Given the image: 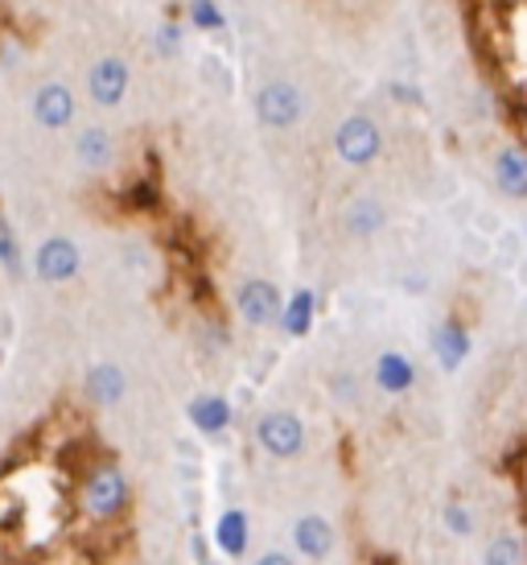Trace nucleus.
Listing matches in <instances>:
<instances>
[{
	"label": "nucleus",
	"mask_w": 527,
	"mask_h": 565,
	"mask_svg": "<svg viewBox=\"0 0 527 565\" xmlns=\"http://www.w3.org/2000/svg\"><path fill=\"white\" fill-rule=\"evenodd\" d=\"M495 182L503 194L527 199V153L524 149H503L495 158Z\"/></svg>",
	"instance_id": "a211bd4d"
},
{
	"label": "nucleus",
	"mask_w": 527,
	"mask_h": 565,
	"mask_svg": "<svg viewBox=\"0 0 527 565\" xmlns=\"http://www.w3.org/2000/svg\"><path fill=\"white\" fill-rule=\"evenodd\" d=\"M83 393H87V401L99 408L120 405V401L128 396V372L120 367V363H95L92 372L83 376Z\"/></svg>",
	"instance_id": "1a4fd4ad"
},
{
	"label": "nucleus",
	"mask_w": 527,
	"mask_h": 565,
	"mask_svg": "<svg viewBox=\"0 0 527 565\" xmlns=\"http://www.w3.org/2000/svg\"><path fill=\"white\" fill-rule=\"evenodd\" d=\"M433 355L445 372H458L465 363V355H470V330L462 322H441L433 334Z\"/></svg>",
	"instance_id": "dca6fc26"
},
{
	"label": "nucleus",
	"mask_w": 527,
	"mask_h": 565,
	"mask_svg": "<svg viewBox=\"0 0 527 565\" xmlns=\"http://www.w3.org/2000/svg\"><path fill=\"white\" fill-rule=\"evenodd\" d=\"M260 562H264V565H289V553H280V550H272V553H264Z\"/></svg>",
	"instance_id": "b1692460"
},
{
	"label": "nucleus",
	"mask_w": 527,
	"mask_h": 565,
	"mask_svg": "<svg viewBox=\"0 0 527 565\" xmlns=\"http://www.w3.org/2000/svg\"><path fill=\"white\" fill-rule=\"evenodd\" d=\"M445 529H450L453 536H470L474 533V516H470L458 500H450L445 503Z\"/></svg>",
	"instance_id": "4be33fe9"
},
{
	"label": "nucleus",
	"mask_w": 527,
	"mask_h": 565,
	"mask_svg": "<svg viewBox=\"0 0 527 565\" xmlns=\"http://www.w3.org/2000/svg\"><path fill=\"white\" fill-rule=\"evenodd\" d=\"M256 446L277 462H289L305 450V422L289 408H272L256 422Z\"/></svg>",
	"instance_id": "20e7f679"
},
{
	"label": "nucleus",
	"mask_w": 527,
	"mask_h": 565,
	"mask_svg": "<svg viewBox=\"0 0 527 565\" xmlns=\"http://www.w3.org/2000/svg\"><path fill=\"white\" fill-rule=\"evenodd\" d=\"M375 384H379V393L388 396H404L412 393V384H417V363L400 355V351H384L379 360H375Z\"/></svg>",
	"instance_id": "f8f14e48"
},
{
	"label": "nucleus",
	"mask_w": 527,
	"mask_h": 565,
	"mask_svg": "<svg viewBox=\"0 0 527 565\" xmlns=\"http://www.w3.org/2000/svg\"><path fill=\"white\" fill-rule=\"evenodd\" d=\"M186 417H190V425H194L198 434H206V438H218V434H227V429H232L235 408H232V401H227V396L202 393L186 405Z\"/></svg>",
	"instance_id": "9d476101"
},
{
	"label": "nucleus",
	"mask_w": 527,
	"mask_h": 565,
	"mask_svg": "<svg viewBox=\"0 0 527 565\" xmlns=\"http://www.w3.org/2000/svg\"><path fill=\"white\" fill-rule=\"evenodd\" d=\"M186 17H190V25H194L198 33L227 30V13L218 9V0H190V4H186Z\"/></svg>",
	"instance_id": "aec40b11"
},
{
	"label": "nucleus",
	"mask_w": 527,
	"mask_h": 565,
	"mask_svg": "<svg viewBox=\"0 0 527 565\" xmlns=\"http://www.w3.org/2000/svg\"><path fill=\"white\" fill-rule=\"evenodd\" d=\"M313 315H318V298L313 289H297L293 298H284V310H280V330L289 339H305L313 330Z\"/></svg>",
	"instance_id": "f3484780"
},
{
	"label": "nucleus",
	"mask_w": 527,
	"mask_h": 565,
	"mask_svg": "<svg viewBox=\"0 0 527 565\" xmlns=\"http://www.w3.org/2000/svg\"><path fill=\"white\" fill-rule=\"evenodd\" d=\"M524 557H527L524 541H519V536H512V533H503L495 545L486 550V562H491V565H515V562H524Z\"/></svg>",
	"instance_id": "412c9836"
},
{
	"label": "nucleus",
	"mask_w": 527,
	"mask_h": 565,
	"mask_svg": "<svg viewBox=\"0 0 527 565\" xmlns=\"http://www.w3.org/2000/svg\"><path fill=\"white\" fill-rule=\"evenodd\" d=\"M0 268L9 273V281H25L30 273V260H25V248H21V236L13 232V223L0 215Z\"/></svg>",
	"instance_id": "6ab92c4d"
},
{
	"label": "nucleus",
	"mask_w": 527,
	"mask_h": 565,
	"mask_svg": "<svg viewBox=\"0 0 527 565\" xmlns=\"http://www.w3.org/2000/svg\"><path fill=\"white\" fill-rule=\"evenodd\" d=\"M78 268H83V252L71 236H46L33 252V277L46 285L75 281Z\"/></svg>",
	"instance_id": "39448f33"
},
{
	"label": "nucleus",
	"mask_w": 527,
	"mask_h": 565,
	"mask_svg": "<svg viewBox=\"0 0 527 565\" xmlns=\"http://www.w3.org/2000/svg\"><path fill=\"white\" fill-rule=\"evenodd\" d=\"M293 545L301 557H310V562H322L334 553V524L326 516H297L293 520Z\"/></svg>",
	"instance_id": "9b49d317"
},
{
	"label": "nucleus",
	"mask_w": 527,
	"mask_h": 565,
	"mask_svg": "<svg viewBox=\"0 0 527 565\" xmlns=\"http://www.w3.org/2000/svg\"><path fill=\"white\" fill-rule=\"evenodd\" d=\"M342 223H346V232H351V236L367 239L388 223V211H384V203H379L375 194H355L351 206H346V215H342Z\"/></svg>",
	"instance_id": "2eb2a0df"
},
{
	"label": "nucleus",
	"mask_w": 527,
	"mask_h": 565,
	"mask_svg": "<svg viewBox=\"0 0 527 565\" xmlns=\"http://www.w3.org/2000/svg\"><path fill=\"white\" fill-rule=\"evenodd\" d=\"M75 158H78V166H87V170H108L111 161H116V141H111L108 128H99V125L78 128Z\"/></svg>",
	"instance_id": "4468645a"
},
{
	"label": "nucleus",
	"mask_w": 527,
	"mask_h": 565,
	"mask_svg": "<svg viewBox=\"0 0 527 565\" xmlns=\"http://www.w3.org/2000/svg\"><path fill=\"white\" fill-rule=\"evenodd\" d=\"M251 545V520L244 508H227L215 524V550L223 557H244Z\"/></svg>",
	"instance_id": "ddd939ff"
},
{
	"label": "nucleus",
	"mask_w": 527,
	"mask_h": 565,
	"mask_svg": "<svg viewBox=\"0 0 527 565\" xmlns=\"http://www.w3.org/2000/svg\"><path fill=\"white\" fill-rule=\"evenodd\" d=\"M334 153H338L342 166L351 170H367L379 153H384V128L375 125L372 116H346L338 128H334Z\"/></svg>",
	"instance_id": "f03ea898"
},
{
	"label": "nucleus",
	"mask_w": 527,
	"mask_h": 565,
	"mask_svg": "<svg viewBox=\"0 0 527 565\" xmlns=\"http://www.w3.org/2000/svg\"><path fill=\"white\" fill-rule=\"evenodd\" d=\"M235 306L244 322L256 330L280 327V310H284V294L277 289V281H264V277H251L235 289Z\"/></svg>",
	"instance_id": "0eeeda50"
},
{
	"label": "nucleus",
	"mask_w": 527,
	"mask_h": 565,
	"mask_svg": "<svg viewBox=\"0 0 527 565\" xmlns=\"http://www.w3.org/2000/svg\"><path fill=\"white\" fill-rule=\"evenodd\" d=\"M128 87H132V66L120 54H104L87 71V95H92L95 108H120Z\"/></svg>",
	"instance_id": "423d86ee"
},
{
	"label": "nucleus",
	"mask_w": 527,
	"mask_h": 565,
	"mask_svg": "<svg viewBox=\"0 0 527 565\" xmlns=\"http://www.w3.org/2000/svg\"><path fill=\"white\" fill-rule=\"evenodd\" d=\"M30 111H33V120H37V128H46V132H63V128L75 125L78 99L66 83L50 79V83H42V87H33Z\"/></svg>",
	"instance_id": "6e6552de"
},
{
	"label": "nucleus",
	"mask_w": 527,
	"mask_h": 565,
	"mask_svg": "<svg viewBox=\"0 0 527 565\" xmlns=\"http://www.w3.org/2000/svg\"><path fill=\"white\" fill-rule=\"evenodd\" d=\"M157 50H161V54H178V50H182V25H161V30H157Z\"/></svg>",
	"instance_id": "5701e85b"
},
{
	"label": "nucleus",
	"mask_w": 527,
	"mask_h": 565,
	"mask_svg": "<svg viewBox=\"0 0 527 565\" xmlns=\"http://www.w3.org/2000/svg\"><path fill=\"white\" fill-rule=\"evenodd\" d=\"M75 503L78 512L95 524H116V520L128 516V508H132V483H128V475L120 471V462H92L87 471L78 475L75 483Z\"/></svg>",
	"instance_id": "f257e3e1"
},
{
	"label": "nucleus",
	"mask_w": 527,
	"mask_h": 565,
	"mask_svg": "<svg viewBox=\"0 0 527 565\" xmlns=\"http://www.w3.org/2000/svg\"><path fill=\"white\" fill-rule=\"evenodd\" d=\"M305 116V95L289 79H272L256 92V120L272 132H289Z\"/></svg>",
	"instance_id": "7ed1b4c3"
}]
</instances>
